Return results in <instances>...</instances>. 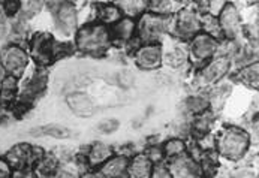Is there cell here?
Returning a JSON list of instances; mask_svg holds the SVG:
<instances>
[{
	"label": "cell",
	"mask_w": 259,
	"mask_h": 178,
	"mask_svg": "<svg viewBox=\"0 0 259 178\" xmlns=\"http://www.w3.org/2000/svg\"><path fill=\"white\" fill-rule=\"evenodd\" d=\"M189 51L182 47H172L166 53H163L162 63H165L171 69H182L189 63Z\"/></svg>",
	"instance_id": "23"
},
{
	"label": "cell",
	"mask_w": 259,
	"mask_h": 178,
	"mask_svg": "<svg viewBox=\"0 0 259 178\" xmlns=\"http://www.w3.org/2000/svg\"><path fill=\"white\" fill-rule=\"evenodd\" d=\"M121 12L120 9L115 6V3L112 2H105V3H101L96 6V18H98V23L110 27L114 23H117L120 18H121Z\"/></svg>",
	"instance_id": "22"
},
{
	"label": "cell",
	"mask_w": 259,
	"mask_h": 178,
	"mask_svg": "<svg viewBox=\"0 0 259 178\" xmlns=\"http://www.w3.org/2000/svg\"><path fill=\"white\" fill-rule=\"evenodd\" d=\"M190 47H189V59L193 63H199L204 65L205 62H208L211 57H214L218 54V48H219V42L216 37L207 35L204 32H199L193 36L190 40Z\"/></svg>",
	"instance_id": "5"
},
{
	"label": "cell",
	"mask_w": 259,
	"mask_h": 178,
	"mask_svg": "<svg viewBox=\"0 0 259 178\" xmlns=\"http://www.w3.org/2000/svg\"><path fill=\"white\" fill-rule=\"evenodd\" d=\"M0 65L6 75L20 78L27 69L29 54L21 45L11 43V45L5 47L0 53Z\"/></svg>",
	"instance_id": "4"
},
{
	"label": "cell",
	"mask_w": 259,
	"mask_h": 178,
	"mask_svg": "<svg viewBox=\"0 0 259 178\" xmlns=\"http://www.w3.org/2000/svg\"><path fill=\"white\" fill-rule=\"evenodd\" d=\"M258 62L240 68V69H238V73H237V78H238L240 82H243L244 85H247V87H250V88H255V90L258 88Z\"/></svg>",
	"instance_id": "26"
},
{
	"label": "cell",
	"mask_w": 259,
	"mask_h": 178,
	"mask_svg": "<svg viewBox=\"0 0 259 178\" xmlns=\"http://www.w3.org/2000/svg\"><path fill=\"white\" fill-rule=\"evenodd\" d=\"M42 156H44L42 148L29 144H18L8 151L5 159L8 160L12 169L24 171L30 166H35V163Z\"/></svg>",
	"instance_id": "6"
},
{
	"label": "cell",
	"mask_w": 259,
	"mask_h": 178,
	"mask_svg": "<svg viewBox=\"0 0 259 178\" xmlns=\"http://www.w3.org/2000/svg\"><path fill=\"white\" fill-rule=\"evenodd\" d=\"M47 72L44 68H40L39 71H36V73L27 81V84L24 85L23 88V93H21V101H33L35 98H37L47 87Z\"/></svg>",
	"instance_id": "18"
},
{
	"label": "cell",
	"mask_w": 259,
	"mask_h": 178,
	"mask_svg": "<svg viewBox=\"0 0 259 178\" xmlns=\"http://www.w3.org/2000/svg\"><path fill=\"white\" fill-rule=\"evenodd\" d=\"M166 168L171 178H199L201 175L198 162L192 159L187 153L179 157L169 159Z\"/></svg>",
	"instance_id": "13"
},
{
	"label": "cell",
	"mask_w": 259,
	"mask_h": 178,
	"mask_svg": "<svg viewBox=\"0 0 259 178\" xmlns=\"http://www.w3.org/2000/svg\"><path fill=\"white\" fill-rule=\"evenodd\" d=\"M112 3H115L123 17L134 20L147 12L148 9V0H112Z\"/></svg>",
	"instance_id": "21"
},
{
	"label": "cell",
	"mask_w": 259,
	"mask_h": 178,
	"mask_svg": "<svg viewBox=\"0 0 259 178\" xmlns=\"http://www.w3.org/2000/svg\"><path fill=\"white\" fill-rule=\"evenodd\" d=\"M33 135H44V137H51V138H69L71 137V130L65 126H57V124H51V126H44L40 129H36L32 132Z\"/></svg>",
	"instance_id": "30"
},
{
	"label": "cell",
	"mask_w": 259,
	"mask_h": 178,
	"mask_svg": "<svg viewBox=\"0 0 259 178\" xmlns=\"http://www.w3.org/2000/svg\"><path fill=\"white\" fill-rule=\"evenodd\" d=\"M201 32L216 37L218 40H221L223 37L218 17H213V15H208V14L201 15Z\"/></svg>",
	"instance_id": "29"
},
{
	"label": "cell",
	"mask_w": 259,
	"mask_h": 178,
	"mask_svg": "<svg viewBox=\"0 0 259 178\" xmlns=\"http://www.w3.org/2000/svg\"><path fill=\"white\" fill-rule=\"evenodd\" d=\"M54 43L56 40L50 33L39 32L33 36L30 42V54L40 68H45L54 62Z\"/></svg>",
	"instance_id": "11"
},
{
	"label": "cell",
	"mask_w": 259,
	"mask_h": 178,
	"mask_svg": "<svg viewBox=\"0 0 259 178\" xmlns=\"http://www.w3.org/2000/svg\"><path fill=\"white\" fill-rule=\"evenodd\" d=\"M69 2H71V0H69Z\"/></svg>",
	"instance_id": "41"
},
{
	"label": "cell",
	"mask_w": 259,
	"mask_h": 178,
	"mask_svg": "<svg viewBox=\"0 0 259 178\" xmlns=\"http://www.w3.org/2000/svg\"><path fill=\"white\" fill-rule=\"evenodd\" d=\"M201 32V14L193 8L183 6L174 18V33L190 40L196 33Z\"/></svg>",
	"instance_id": "8"
},
{
	"label": "cell",
	"mask_w": 259,
	"mask_h": 178,
	"mask_svg": "<svg viewBox=\"0 0 259 178\" xmlns=\"http://www.w3.org/2000/svg\"><path fill=\"white\" fill-rule=\"evenodd\" d=\"M111 43L110 29L98 21L82 26L75 36V48L93 57L105 54Z\"/></svg>",
	"instance_id": "1"
},
{
	"label": "cell",
	"mask_w": 259,
	"mask_h": 178,
	"mask_svg": "<svg viewBox=\"0 0 259 178\" xmlns=\"http://www.w3.org/2000/svg\"><path fill=\"white\" fill-rule=\"evenodd\" d=\"M98 129L99 132L102 134H112L118 129V121L114 120V118H107V120H102L99 124H98Z\"/></svg>",
	"instance_id": "32"
},
{
	"label": "cell",
	"mask_w": 259,
	"mask_h": 178,
	"mask_svg": "<svg viewBox=\"0 0 259 178\" xmlns=\"http://www.w3.org/2000/svg\"><path fill=\"white\" fill-rule=\"evenodd\" d=\"M182 8V0H148L147 11L160 17H176Z\"/></svg>",
	"instance_id": "20"
},
{
	"label": "cell",
	"mask_w": 259,
	"mask_h": 178,
	"mask_svg": "<svg viewBox=\"0 0 259 178\" xmlns=\"http://www.w3.org/2000/svg\"><path fill=\"white\" fill-rule=\"evenodd\" d=\"M163 48L160 43H141L134 51V62L140 69L154 71L162 65Z\"/></svg>",
	"instance_id": "10"
},
{
	"label": "cell",
	"mask_w": 259,
	"mask_h": 178,
	"mask_svg": "<svg viewBox=\"0 0 259 178\" xmlns=\"http://www.w3.org/2000/svg\"><path fill=\"white\" fill-rule=\"evenodd\" d=\"M118 84L123 88H131L135 84V75L131 71H121L118 73Z\"/></svg>",
	"instance_id": "31"
},
{
	"label": "cell",
	"mask_w": 259,
	"mask_h": 178,
	"mask_svg": "<svg viewBox=\"0 0 259 178\" xmlns=\"http://www.w3.org/2000/svg\"><path fill=\"white\" fill-rule=\"evenodd\" d=\"M107 2H110V0H107Z\"/></svg>",
	"instance_id": "40"
},
{
	"label": "cell",
	"mask_w": 259,
	"mask_h": 178,
	"mask_svg": "<svg viewBox=\"0 0 259 178\" xmlns=\"http://www.w3.org/2000/svg\"><path fill=\"white\" fill-rule=\"evenodd\" d=\"M127 166H129V157L117 154L102 163L99 166V174L102 175V178H121L127 175Z\"/></svg>",
	"instance_id": "15"
},
{
	"label": "cell",
	"mask_w": 259,
	"mask_h": 178,
	"mask_svg": "<svg viewBox=\"0 0 259 178\" xmlns=\"http://www.w3.org/2000/svg\"><path fill=\"white\" fill-rule=\"evenodd\" d=\"M53 14L57 30L65 36L74 35L78 27V12L74 3L69 0H63Z\"/></svg>",
	"instance_id": "12"
},
{
	"label": "cell",
	"mask_w": 259,
	"mask_h": 178,
	"mask_svg": "<svg viewBox=\"0 0 259 178\" xmlns=\"http://www.w3.org/2000/svg\"><path fill=\"white\" fill-rule=\"evenodd\" d=\"M154 163L150 160L146 153H138L129 159L127 178H150Z\"/></svg>",
	"instance_id": "17"
},
{
	"label": "cell",
	"mask_w": 259,
	"mask_h": 178,
	"mask_svg": "<svg viewBox=\"0 0 259 178\" xmlns=\"http://www.w3.org/2000/svg\"><path fill=\"white\" fill-rule=\"evenodd\" d=\"M114 154L112 148L105 143H95L89 147V151L85 153L84 159L89 166L92 168H99L102 163H105Z\"/></svg>",
	"instance_id": "19"
},
{
	"label": "cell",
	"mask_w": 259,
	"mask_h": 178,
	"mask_svg": "<svg viewBox=\"0 0 259 178\" xmlns=\"http://www.w3.org/2000/svg\"><path fill=\"white\" fill-rule=\"evenodd\" d=\"M226 2H228V3H235L237 0H226Z\"/></svg>",
	"instance_id": "39"
},
{
	"label": "cell",
	"mask_w": 259,
	"mask_h": 178,
	"mask_svg": "<svg viewBox=\"0 0 259 178\" xmlns=\"http://www.w3.org/2000/svg\"><path fill=\"white\" fill-rule=\"evenodd\" d=\"M218 21L222 30L223 39L235 40L238 36L241 35L243 30V20L238 8L234 3H226L225 8L218 15Z\"/></svg>",
	"instance_id": "9"
},
{
	"label": "cell",
	"mask_w": 259,
	"mask_h": 178,
	"mask_svg": "<svg viewBox=\"0 0 259 178\" xmlns=\"http://www.w3.org/2000/svg\"><path fill=\"white\" fill-rule=\"evenodd\" d=\"M56 178H75V175L69 171H57V174L54 175Z\"/></svg>",
	"instance_id": "36"
},
{
	"label": "cell",
	"mask_w": 259,
	"mask_h": 178,
	"mask_svg": "<svg viewBox=\"0 0 259 178\" xmlns=\"http://www.w3.org/2000/svg\"><path fill=\"white\" fill-rule=\"evenodd\" d=\"M81 178H102V175L99 172H87V174H84Z\"/></svg>",
	"instance_id": "37"
},
{
	"label": "cell",
	"mask_w": 259,
	"mask_h": 178,
	"mask_svg": "<svg viewBox=\"0 0 259 178\" xmlns=\"http://www.w3.org/2000/svg\"><path fill=\"white\" fill-rule=\"evenodd\" d=\"M108 29H110L111 42L129 43L137 33V21L129 17H121L117 23H114Z\"/></svg>",
	"instance_id": "14"
},
{
	"label": "cell",
	"mask_w": 259,
	"mask_h": 178,
	"mask_svg": "<svg viewBox=\"0 0 259 178\" xmlns=\"http://www.w3.org/2000/svg\"><path fill=\"white\" fill-rule=\"evenodd\" d=\"M5 75H6V73H5L3 68H2V65H0V82H2V79L5 78Z\"/></svg>",
	"instance_id": "38"
},
{
	"label": "cell",
	"mask_w": 259,
	"mask_h": 178,
	"mask_svg": "<svg viewBox=\"0 0 259 178\" xmlns=\"http://www.w3.org/2000/svg\"><path fill=\"white\" fill-rule=\"evenodd\" d=\"M66 102H68L69 109L76 117H92L95 114V109H96L92 98L87 96L85 93H81V92L71 93L66 98Z\"/></svg>",
	"instance_id": "16"
},
{
	"label": "cell",
	"mask_w": 259,
	"mask_h": 178,
	"mask_svg": "<svg viewBox=\"0 0 259 178\" xmlns=\"http://www.w3.org/2000/svg\"><path fill=\"white\" fill-rule=\"evenodd\" d=\"M232 65V60L228 56L216 54L208 62L202 65V68L198 72V82L201 85H213L219 82L223 76L229 72Z\"/></svg>",
	"instance_id": "7"
},
{
	"label": "cell",
	"mask_w": 259,
	"mask_h": 178,
	"mask_svg": "<svg viewBox=\"0 0 259 178\" xmlns=\"http://www.w3.org/2000/svg\"><path fill=\"white\" fill-rule=\"evenodd\" d=\"M213 126V115L210 111H205L199 115H195L193 117V121H192V134L198 138V140H202V138H207L208 137V132Z\"/></svg>",
	"instance_id": "25"
},
{
	"label": "cell",
	"mask_w": 259,
	"mask_h": 178,
	"mask_svg": "<svg viewBox=\"0 0 259 178\" xmlns=\"http://www.w3.org/2000/svg\"><path fill=\"white\" fill-rule=\"evenodd\" d=\"M186 111L190 114V115H199L205 111L210 109V101L207 96H202V95H195V96H190L187 101H186Z\"/></svg>",
	"instance_id": "28"
},
{
	"label": "cell",
	"mask_w": 259,
	"mask_h": 178,
	"mask_svg": "<svg viewBox=\"0 0 259 178\" xmlns=\"http://www.w3.org/2000/svg\"><path fill=\"white\" fill-rule=\"evenodd\" d=\"M150 178H171V177H169V172H168L166 165H163V163L160 162V163H154L153 171H151V177Z\"/></svg>",
	"instance_id": "34"
},
{
	"label": "cell",
	"mask_w": 259,
	"mask_h": 178,
	"mask_svg": "<svg viewBox=\"0 0 259 178\" xmlns=\"http://www.w3.org/2000/svg\"><path fill=\"white\" fill-rule=\"evenodd\" d=\"M214 147L216 153H219L222 157L237 162L247 153L250 147V135L241 127L226 126L214 140Z\"/></svg>",
	"instance_id": "2"
},
{
	"label": "cell",
	"mask_w": 259,
	"mask_h": 178,
	"mask_svg": "<svg viewBox=\"0 0 259 178\" xmlns=\"http://www.w3.org/2000/svg\"><path fill=\"white\" fill-rule=\"evenodd\" d=\"M11 24H9V17L5 14V11L0 8V39L6 37L11 33Z\"/></svg>",
	"instance_id": "33"
},
{
	"label": "cell",
	"mask_w": 259,
	"mask_h": 178,
	"mask_svg": "<svg viewBox=\"0 0 259 178\" xmlns=\"http://www.w3.org/2000/svg\"><path fill=\"white\" fill-rule=\"evenodd\" d=\"M59 171V159L50 154H44L35 163V174L39 178L54 177Z\"/></svg>",
	"instance_id": "24"
},
{
	"label": "cell",
	"mask_w": 259,
	"mask_h": 178,
	"mask_svg": "<svg viewBox=\"0 0 259 178\" xmlns=\"http://www.w3.org/2000/svg\"><path fill=\"white\" fill-rule=\"evenodd\" d=\"M160 148H162L163 157L168 159V160L169 159H174V157H179V156L187 153V144L182 138H171V140L165 141Z\"/></svg>",
	"instance_id": "27"
},
{
	"label": "cell",
	"mask_w": 259,
	"mask_h": 178,
	"mask_svg": "<svg viewBox=\"0 0 259 178\" xmlns=\"http://www.w3.org/2000/svg\"><path fill=\"white\" fill-rule=\"evenodd\" d=\"M0 178H12V168L6 159L0 157Z\"/></svg>",
	"instance_id": "35"
},
{
	"label": "cell",
	"mask_w": 259,
	"mask_h": 178,
	"mask_svg": "<svg viewBox=\"0 0 259 178\" xmlns=\"http://www.w3.org/2000/svg\"><path fill=\"white\" fill-rule=\"evenodd\" d=\"M169 32H174V17H160L147 11L137 21L135 37L141 43H159Z\"/></svg>",
	"instance_id": "3"
}]
</instances>
